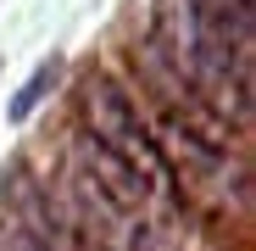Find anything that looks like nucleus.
<instances>
[{"label":"nucleus","instance_id":"obj_1","mask_svg":"<svg viewBox=\"0 0 256 251\" xmlns=\"http://www.w3.org/2000/svg\"><path fill=\"white\" fill-rule=\"evenodd\" d=\"M78 106H84V123H78V129H90L112 156H122V162L134 167V173H145L156 190L190 201V184L178 179V167L167 162V151H162V140H156V123L140 112V101L128 95L112 73H95V67L84 73Z\"/></svg>","mask_w":256,"mask_h":251},{"label":"nucleus","instance_id":"obj_2","mask_svg":"<svg viewBox=\"0 0 256 251\" xmlns=\"http://www.w3.org/2000/svg\"><path fill=\"white\" fill-rule=\"evenodd\" d=\"M56 78H62V62H45V67H39V73L22 84V90H17V101H12V123H22L39 101H45V95L56 90Z\"/></svg>","mask_w":256,"mask_h":251},{"label":"nucleus","instance_id":"obj_3","mask_svg":"<svg viewBox=\"0 0 256 251\" xmlns=\"http://www.w3.org/2000/svg\"><path fill=\"white\" fill-rule=\"evenodd\" d=\"M0 251H45V245H39V240H28L17 223H6V229H0Z\"/></svg>","mask_w":256,"mask_h":251}]
</instances>
